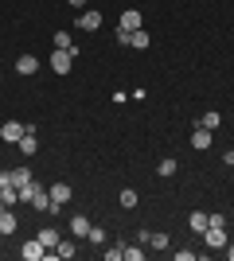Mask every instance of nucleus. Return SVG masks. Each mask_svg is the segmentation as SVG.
<instances>
[{
  "label": "nucleus",
  "instance_id": "f257e3e1",
  "mask_svg": "<svg viewBox=\"0 0 234 261\" xmlns=\"http://www.w3.org/2000/svg\"><path fill=\"white\" fill-rule=\"evenodd\" d=\"M74 55H78V51H63V47H55V51H51V70H55V74H70Z\"/></svg>",
  "mask_w": 234,
  "mask_h": 261
},
{
  "label": "nucleus",
  "instance_id": "f03ea898",
  "mask_svg": "<svg viewBox=\"0 0 234 261\" xmlns=\"http://www.w3.org/2000/svg\"><path fill=\"white\" fill-rule=\"evenodd\" d=\"M203 242H207V250H226L230 234H226V226H207L203 230Z\"/></svg>",
  "mask_w": 234,
  "mask_h": 261
},
{
  "label": "nucleus",
  "instance_id": "7ed1b4c3",
  "mask_svg": "<svg viewBox=\"0 0 234 261\" xmlns=\"http://www.w3.org/2000/svg\"><path fill=\"white\" fill-rule=\"evenodd\" d=\"M28 207L51 211V187H39V184H35V187H32V203H28Z\"/></svg>",
  "mask_w": 234,
  "mask_h": 261
},
{
  "label": "nucleus",
  "instance_id": "20e7f679",
  "mask_svg": "<svg viewBox=\"0 0 234 261\" xmlns=\"http://www.w3.org/2000/svg\"><path fill=\"white\" fill-rule=\"evenodd\" d=\"M70 195H74V187H70V184H51V207L70 203Z\"/></svg>",
  "mask_w": 234,
  "mask_h": 261
},
{
  "label": "nucleus",
  "instance_id": "39448f33",
  "mask_svg": "<svg viewBox=\"0 0 234 261\" xmlns=\"http://www.w3.org/2000/svg\"><path fill=\"white\" fill-rule=\"evenodd\" d=\"M101 28V12H82V16H78V32H98Z\"/></svg>",
  "mask_w": 234,
  "mask_h": 261
},
{
  "label": "nucleus",
  "instance_id": "423d86ee",
  "mask_svg": "<svg viewBox=\"0 0 234 261\" xmlns=\"http://www.w3.org/2000/svg\"><path fill=\"white\" fill-rule=\"evenodd\" d=\"M0 137H4L8 144H16L23 137V121H4V125H0Z\"/></svg>",
  "mask_w": 234,
  "mask_h": 261
},
{
  "label": "nucleus",
  "instance_id": "0eeeda50",
  "mask_svg": "<svg viewBox=\"0 0 234 261\" xmlns=\"http://www.w3.org/2000/svg\"><path fill=\"white\" fill-rule=\"evenodd\" d=\"M141 12L137 8H129V12H121V23H117V28H121V32H141Z\"/></svg>",
  "mask_w": 234,
  "mask_h": 261
},
{
  "label": "nucleus",
  "instance_id": "6e6552de",
  "mask_svg": "<svg viewBox=\"0 0 234 261\" xmlns=\"http://www.w3.org/2000/svg\"><path fill=\"white\" fill-rule=\"evenodd\" d=\"M141 242H148L152 250H168V246H172V242H168V234H164V230H152V234H148V230H141Z\"/></svg>",
  "mask_w": 234,
  "mask_h": 261
},
{
  "label": "nucleus",
  "instance_id": "1a4fd4ad",
  "mask_svg": "<svg viewBox=\"0 0 234 261\" xmlns=\"http://www.w3.org/2000/svg\"><path fill=\"white\" fill-rule=\"evenodd\" d=\"M23 257H28V261H39V257H47V246H43V242H39V238H32V242H23Z\"/></svg>",
  "mask_w": 234,
  "mask_h": 261
},
{
  "label": "nucleus",
  "instance_id": "9d476101",
  "mask_svg": "<svg viewBox=\"0 0 234 261\" xmlns=\"http://www.w3.org/2000/svg\"><path fill=\"white\" fill-rule=\"evenodd\" d=\"M90 226H94V222H90L86 215H74V218H70V234H74V238H90Z\"/></svg>",
  "mask_w": 234,
  "mask_h": 261
},
{
  "label": "nucleus",
  "instance_id": "9b49d317",
  "mask_svg": "<svg viewBox=\"0 0 234 261\" xmlns=\"http://www.w3.org/2000/svg\"><path fill=\"white\" fill-rule=\"evenodd\" d=\"M211 137H215V133H211V129H203V125H199V129L191 133V148H199V152H203V148H211Z\"/></svg>",
  "mask_w": 234,
  "mask_h": 261
},
{
  "label": "nucleus",
  "instance_id": "f8f14e48",
  "mask_svg": "<svg viewBox=\"0 0 234 261\" xmlns=\"http://www.w3.org/2000/svg\"><path fill=\"white\" fill-rule=\"evenodd\" d=\"M207 222H211V215H207V211H191V215H188V226L195 230V234H203V230H207Z\"/></svg>",
  "mask_w": 234,
  "mask_h": 261
},
{
  "label": "nucleus",
  "instance_id": "ddd939ff",
  "mask_svg": "<svg viewBox=\"0 0 234 261\" xmlns=\"http://www.w3.org/2000/svg\"><path fill=\"white\" fill-rule=\"evenodd\" d=\"M16 70H20V74H35V70H39V59H35V55H20V59H16Z\"/></svg>",
  "mask_w": 234,
  "mask_h": 261
},
{
  "label": "nucleus",
  "instance_id": "4468645a",
  "mask_svg": "<svg viewBox=\"0 0 234 261\" xmlns=\"http://www.w3.org/2000/svg\"><path fill=\"white\" fill-rule=\"evenodd\" d=\"M16 144H20V152H23V156H35V148H39V137H35V133H23Z\"/></svg>",
  "mask_w": 234,
  "mask_h": 261
},
{
  "label": "nucleus",
  "instance_id": "2eb2a0df",
  "mask_svg": "<svg viewBox=\"0 0 234 261\" xmlns=\"http://www.w3.org/2000/svg\"><path fill=\"white\" fill-rule=\"evenodd\" d=\"M35 238L43 242L47 250H55V246H59V230H55V226H43V230H39V234H35Z\"/></svg>",
  "mask_w": 234,
  "mask_h": 261
},
{
  "label": "nucleus",
  "instance_id": "dca6fc26",
  "mask_svg": "<svg viewBox=\"0 0 234 261\" xmlns=\"http://www.w3.org/2000/svg\"><path fill=\"white\" fill-rule=\"evenodd\" d=\"M16 226H20V218L12 215V211H4L0 215V234H16Z\"/></svg>",
  "mask_w": 234,
  "mask_h": 261
},
{
  "label": "nucleus",
  "instance_id": "f3484780",
  "mask_svg": "<svg viewBox=\"0 0 234 261\" xmlns=\"http://www.w3.org/2000/svg\"><path fill=\"white\" fill-rule=\"evenodd\" d=\"M129 47H137V51H148V32L141 28V32H129Z\"/></svg>",
  "mask_w": 234,
  "mask_h": 261
},
{
  "label": "nucleus",
  "instance_id": "a211bd4d",
  "mask_svg": "<svg viewBox=\"0 0 234 261\" xmlns=\"http://www.w3.org/2000/svg\"><path fill=\"white\" fill-rule=\"evenodd\" d=\"M12 184L28 187V184H32V168H12Z\"/></svg>",
  "mask_w": 234,
  "mask_h": 261
},
{
  "label": "nucleus",
  "instance_id": "6ab92c4d",
  "mask_svg": "<svg viewBox=\"0 0 234 261\" xmlns=\"http://www.w3.org/2000/svg\"><path fill=\"white\" fill-rule=\"evenodd\" d=\"M199 125H203V129H219V125H223V117H219V113H215V109H207V113H203V117H199Z\"/></svg>",
  "mask_w": 234,
  "mask_h": 261
},
{
  "label": "nucleus",
  "instance_id": "aec40b11",
  "mask_svg": "<svg viewBox=\"0 0 234 261\" xmlns=\"http://www.w3.org/2000/svg\"><path fill=\"white\" fill-rule=\"evenodd\" d=\"M176 168H179V164H176V160H172V156H164V160L156 164V172L164 175V179H168V175H176Z\"/></svg>",
  "mask_w": 234,
  "mask_h": 261
},
{
  "label": "nucleus",
  "instance_id": "412c9836",
  "mask_svg": "<svg viewBox=\"0 0 234 261\" xmlns=\"http://www.w3.org/2000/svg\"><path fill=\"white\" fill-rule=\"evenodd\" d=\"M137 203H141V195H137L133 187H125V191H121V207H125V211H133Z\"/></svg>",
  "mask_w": 234,
  "mask_h": 261
},
{
  "label": "nucleus",
  "instance_id": "4be33fe9",
  "mask_svg": "<svg viewBox=\"0 0 234 261\" xmlns=\"http://www.w3.org/2000/svg\"><path fill=\"white\" fill-rule=\"evenodd\" d=\"M55 253H59V257H74V253H78V246H74V238H70V242H63V238H59V246H55Z\"/></svg>",
  "mask_w": 234,
  "mask_h": 261
},
{
  "label": "nucleus",
  "instance_id": "5701e85b",
  "mask_svg": "<svg viewBox=\"0 0 234 261\" xmlns=\"http://www.w3.org/2000/svg\"><path fill=\"white\" fill-rule=\"evenodd\" d=\"M55 47H63V51H78L74 39H70V32H55Z\"/></svg>",
  "mask_w": 234,
  "mask_h": 261
},
{
  "label": "nucleus",
  "instance_id": "b1692460",
  "mask_svg": "<svg viewBox=\"0 0 234 261\" xmlns=\"http://www.w3.org/2000/svg\"><path fill=\"white\" fill-rule=\"evenodd\" d=\"M121 257H125V242H117V246L106 250V261H121Z\"/></svg>",
  "mask_w": 234,
  "mask_h": 261
},
{
  "label": "nucleus",
  "instance_id": "393cba45",
  "mask_svg": "<svg viewBox=\"0 0 234 261\" xmlns=\"http://www.w3.org/2000/svg\"><path fill=\"white\" fill-rule=\"evenodd\" d=\"M90 242H94V246H101V242H106V230H101V226H90Z\"/></svg>",
  "mask_w": 234,
  "mask_h": 261
},
{
  "label": "nucleus",
  "instance_id": "a878e982",
  "mask_svg": "<svg viewBox=\"0 0 234 261\" xmlns=\"http://www.w3.org/2000/svg\"><path fill=\"white\" fill-rule=\"evenodd\" d=\"M125 257H129V261H145V250H137V246H125Z\"/></svg>",
  "mask_w": 234,
  "mask_h": 261
},
{
  "label": "nucleus",
  "instance_id": "bb28decb",
  "mask_svg": "<svg viewBox=\"0 0 234 261\" xmlns=\"http://www.w3.org/2000/svg\"><path fill=\"white\" fill-rule=\"evenodd\" d=\"M226 257H230V261H234V246H230V242H226Z\"/></svg>",
  "mask_w": 234,
  "mask_h": 261
},
{
  "label": "nucleus",
  "instance_id": "cd10ccee",
  "mask_svg": "<svg viewBox=\"0 0 234 261\" xmlns=\"http://www.w3.org/2000/svg\"><path fill=\"white\" fill-rule=\"evenodd\" d=\"M70 4H74V8H82V4H86V0H70Z\"/></svg>",
  "mask_w": 234,
  "mask_h": 261
},
{
  "label": "nucleus",
  "instance_id": "c85d7f7f",
  "mask_svg": "<svg viewBox=\"0 0 234 261\" xmlns=\"http://www.w3.org/2000/svg\"><path fill=\"white\" fill-rule=\"evenodd\" d=\"M4 211H8V203H4V199H0V215H4Z\"/></svg>",
  "mask_w": 234,
  "mask_h": 261
},
{
  "label": "nucleus",
  "instance_id": "c756f323",
  "mask_svg": "<svg viewBox=\"0 0 234 261\" xmlns=\"http://www.w3.org/2000/svg\"><path fill=\"white\" fill-rule=\"evenodd\" d=\"M230 238H234V234H230Z\"/></svg>",
  "mask_w": 234,
  "mask_h": 261
}]
</instances>
